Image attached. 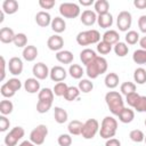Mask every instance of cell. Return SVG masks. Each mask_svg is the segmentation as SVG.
<instances>
[{"label": "cell", "mask_w": 146, "mask_h": 146, "mask_svg": "<svg viewBox=\"0 0 146 146\" xmlns=\"http://www.w3.org/2000/svg\"><path fill=\"white\" fill-rule=\"evenodd\" d=\"M24 89L29 94H36L40 91V82L35 78H29L24 82Z\"/></svg>", "instance_id": "2e32d148"}, {"label": "cell", "mask_w": 146, "mask_h": 146, "mask_svg": "<svg viewBox=\"0 0 146 146\" xmlns=\"http://www.w3.org/2000/svg\"><path fill=\"white\" fill-rule=\"evenodd\" d=\"M57 143H58L59 146H71V144H72V137L68 133H62L58 137Z\"/></svg>", "instance_id": "bcb514c9"}, {"label": "cell", "mask_w": 146, "mask_h": 146, "mask_svg": "<svg viewBox=\"0 0 146 146\" xmlns=\"http://www.w3.org/2000/svg\"><path fill=\"white\" fill-rule=\"evenodd\" d=\"M2 10L5 14L13 15L18 10V2L16 0H5L2 2Z\"/></svg>", "instance_id": "d6986e66"}, {"label": "cell", "mask_w": 146, "mask_h": 146, "mask_svg": "<svg viewBox=\"0 0 146 146\" xmlns=\"http://www.w3.org/2000/svg\"><path fill=\"white\" fill-rule=\"evenodd\" d=\"M1 146H6V145H1Z\"/></svg>", "instance_id": "03108f58"}, {"label": "cell", "mask_w": 146, "mask_h": 146, "mask_svg": "<svg viewBox=\"0 0 146 146\" xmlns=\"http://www.w3.org/2000/svg\"><path fill=\"white\" fill-rule=\"evenodd\" d=\"M94 7H95V13H97L98 15H103L108 13L110 3L107 0H97L94 3Z\"/></svg>", "instance_id": "f546056e"}, {"label": "cell", "mask_w": 146, "mask_h": 146, "mask_svg": "<svg viewBox=\"0 0 146 146\" xmlns=\"http://www.w3.org/2000/svg\"><path fill=\"white\" fill-rule=\"evenodd\" d=\"M6 83H7V84L9 86V88H10L11 90H14L15 92L18 91V90L22 88V82H21L19 79H17V78H11V79H9Z\"/></svg>", "instance_id": "7dc6e473"}, {"label": "cell", "mask_w": 146, "mask_h": 146, "mask_svg": "<svg viewBox=\"0 0 146 146\" xmlns=\"http://www.w3.org/2000/svg\"><path fill=\"white\" fill-rule=\"evenodd\" d=\"M39 6L42 9H51L55 6V0H39Z\"/></svg>", "instance_id": "816d5d0a"}, {"label": "cell", "mask_w": 146, "mask_h": 146, "mask_svg": "<svg viewBox=\"0 0 146 146\" xmlns=\"http://www.w3.org/2000/svg\"><path fill=\"white\" fill-rule=\"evenodd\" d=\"M133 80L137 84L146 83V70L143 67H138L133 72Z\"/></svg>", "instance_id": "1f68e13d"}, {"label": "cell", "mask_w": 146, "mask_h": 146, "mask_svg": "<svg viewBox=\"0 0 146 146\" xmlns=\"http://www.w3.org/2000/svg\"><path fill=\"white\" fill-rule=\"evenodd\" d=\"M138 27L143 33L146 34V15H141L138 18Z\"/></svg>", "instance_id": "f5cc1de1"}, {"label": "cell", "mask_w": 146, "mask_h": 146, "mask_svg": "<svg viewBox=\"0 0 146 146\" xmlns=\"http://www.w3.org/2000/svg\"><path fill=\"white\" fill-rule=\"evenodd\" d=\"M73 54L70 50H60L56 52V59L62 64H71L73 62Z\"/></svg>", "instance_id": "d4e9b609"}, {"label": "cell", "mask_w": 146, "mask_h": 146, "mask_svg": "<svg viewBox=\"0 0 146 146\" xmlns=\"http://www.w3.org/2000/svg\"><path fill=\"white\" fill-rule=\"evenodd\" d=\"M6 76V60L5 57L1 56V76H0V81H3Z\"/></svg>", "instance_id": "db71d44e"}, {"label": "cell", "mask_w": 146, "mask_h": 146, "mask_svg": "<svg viewBox=\"0 0 146 146\" xmlns=\"http://www.w3.org/2000/svg\"><path fill=\"white\" fill-rule=\"evenodd\" d=\"M38 98L41 102H46V103H51L54 100V91L50 88H42L39 94H38Z\"/></svg>", "instance_id": "83f0119b"}, {"label": "cell", "mask_w": 146, "mask_h": 146, "mask_svg": "<svg viewBox=\"0 0 146 146\" xmlns=\"http://www.w3.org/2000/svg\"><path fill=\"white\" fill-rule=\"evenodd\" d=\"M104 82H105V86H106L108 89H114V88H116L117 84H119V75H117L116 73H113V72L107 73L106 76H105Z\"/></svg>", "instance_id": "f1b7e54d"}, {"label": "cell", "mask_w": 146, "mask_h": 146, "mask_svg": "<svg viewBox=\"0 0 146 146\" xmlns=\"http://www.w3.org/2000/svg\"><path fill=\"white\" fill-rule=\"evenodd\" d=\"M132 60L139 65L146 64V50H144V49L135 50L133 55H132Z\"/></svg>", "instance_id": "836d02e7"}, {"label": "cell", "mask_w": 146, "mask_h": 146, "mask_svg": "<svg viewBox=\"0 0 146 146\" xmlns=\"http://www.w3.org/2000/svg\"><path fill=\"white\" fill-rule=\"evenodd\" d=\"M47 46H48V48H49L50 50L58 52V51L62 50V48H63V46H64V40H63V38H62L60 35L54 34V35L49 36V39H48V41H47Z\"/></svg>", "instance_id": "7c38bea8"}, {"label": "cell", "mask_w": 146, "mask_h": 146, "mask_svg": "<svg viewBox=\"0 0 146 146\" xmlns=\"http://www.w3.org/2000/svg\"><path fill=\"white\" fill-rule=\"evenodd\" d=\"M114 52H115V55L116 56H119V57H124L127 54H128V51H129V48H128V46L124 43V42H117L115 46H114Z\"/></svg>", "instance_id": "8d00e7d4"}, {"label": "cell", "mask_w": 146, "mask_h": 146, "mask_svg": "<svg viewBox=\"0 0 146 146\" xmlns=\"http://www.w3.org/2000/svg\"><path fill=\"white\" fill-rule=\"evenodd\" d=\"M79 3L82 6H90L95 2H94V0H79Z\"/></svg>", "instance_id": "6f0895ef"}, {"label": "cell", "mask_w": 146, "mask_h": 146, "mask_svg": "<svg viewBox=\"0 0 146 146\" xmlns=\"http://www.w3.org/2000/svg\"><path fill=\"white\" fill-rule=\"evenodd\" d=\"M49 76H50L51 81H55V82L58 83V82H62V81L65 80V78L67 76V73H66L64 67H62L59 65H56L50 70Z\"/></svg>", "instance_id": "8fae6325"}, {"label": "cell", "mask_w": 146, "mask_h": 146, "mask_svg": "<svg viewBox=\"0 0 146 146\" xmlns=\"http://www.w3.org/2000/svg\"><path fill=\"white\" fill-rule=\"evenodd\" d=\"M139 46L141 47V49L146 50V36H143L141 39H139Z\"/></svg>", "instance_id": "680465c9"}, {"label": "cell", "mask_w": 146, "mask_h": 146, "mask_svg": "<svg viewBox=\"0 0 146 146\" xmlns=\"http://www.w3.org/2000/svg\"><path fill=\"white\" fill-rule=\"evenodd\" d=\"M67 88H68V86H67L65 82H58V83L55 84V87H54V89H52L54 95H55V96H58V97L64 96L65 92H66V90H67Z\"/></svg>", "instance_id": "60d3db41"}, {"label": "cell", "mask_w": 146, "mask_h": 146, "mask_svg": "<svg viewBox=\"0 0 146 146\" xmlns=\"http://www.w3.org/2000/svg\"><path fill=\"white\" fill-rule=\"evenodd\" d=\"M117 116H119V120H120L122 123H130V122H132L133 119H135V112H133V110H131V108L124 107V108L120 112V114H119Z\"/></svg>", "instance_id": "44dd1931"}, {"label": "cell", "mask_w": 146, "mask_h": 146, "mask_svg": "<svg viewBox=\"0 0 146 146\" xmlns=\"http://www.w3.org/2000/svg\"><path fill=\"white\" fill-rule=\"evenodd\" d=\"M54 117H55V121L57 123L63 124V123H65L67 121L68 114H67V112L64 108H62L59 106H56L55 110H54Z\"/></svg>", "instance_id": "484cf974"}, {"label": "cell", "mask_w": 146, "mask_h": 146, "mask_svg": "<svg viewBox=\"0 0 146 146\" xmlns=\"http://www.w3.org/2000/svg\"><path fill=\"white\" fill-rule=\"evenodd\" d=\"M8 68L10 74L13 75H19L23 72V62L18 57H11L8 62Z\"/></svg>", "instance_id": "4fadbf2b"}, {"label": "cell", "mask_w": 146, "mask_h": 146, "mask_svg": "<svg viewBox=\"0 0 146 146\" xmlns=\"http://www.w3.org/2000/svg\"><path fill=\"white\" fill-rule=\"evenodd\" d=\"M117 130V121L113 116H105L100 123L99 135L104 139L113 138Z\"/></svg>", "instance_id": "3957f363"}, {"label": "cell", "mask_w": 146, "mask_h": 146, "mask_svg": "<svg viewBox=\"0 0 146 146\" xmlns=\"http://www.w3.org/2000/svg\"><path fill=\"white\" fill-rule=\"evenodd\" d=\"M99 130V123L96 119H88L84 123H83V128H82V137L84 139H92L96 133Z\"/></svg>", "instance_id": "52a82bcc"}, {"label": "cell", "mask_w": 146, "mask_h": 146, "mask_svg": "<svg viewBox=\"0 0 146 146\" xmlns=\"http://www.w3.org/2000/svg\"><path fill=\"white\" fill-rule=\"evenodd\" d=\"M97 23L102 29H107L111 27L113 24V16L112 14L107 13V14H103V15H98L97 17Z\"/></svg>", "instance_id": "7402d4cb"}, {"label": "cell", "mask_w": 146, "mask_h": 146, "mask_svg": "<svg viewBox=\"0 0 146 146\" xmlns=\"http://www.w3.org/2000/svg\"><path fill=\"white\" fill-rule=\"evenodd\" d=\"M133 6L138 9H145L146 8V0H133Z\"/></svg>", "instance_id": "9f6ffc18"}, {"label": "cell", "mask_w": 146, "mask_h": 146, "mask_svg": "<svg viewBox=\"0 0 146 146\" xmlns=\"http://www.w3.org/2000/svg\"><path fill=\"white\" fill-rule=\"evenodd\" d=\"M105 146H121V143L116 138H110V139L106 140Z\"/></svg>", "instance_id": "11a10c76"}, {"label": "cell", "mask_w": 146, "mask_h": 146, "mask_svg": "<svg viewBox=\"0 0 146 146\" xmlns=\"http://www.w3.org/2000/svg\"><path fill=\"white\" fill-rule=\"evenodd\" d=\"M25 131L22 127H15L13 128L5 137V145L6 146H16L17 143L24 137Z\"/></svg>", "instance_id": "ba28073f"}, {"label": "cell", "mask_w": 146, "mask_h": 146, "mask_svg": "<svg viewBox=\"0 0 146 146\" xmlns=\"http://www.w3.org/2000/svg\"><path fill=\"white\" fill-rule=\"evenodd\" d=\"M14 44L17 48H23V47L25 48L27 44V36L24 33H17L14 39Z\"/></svg>", "instance_id": "ab89813d"}, {"label": "cell", "mask_w": 146, "mask_h": 146, "mask_svg": "<svg viewBox=\"0 0 146 146\" xmlns=\"http://www.w3.org/2000/svg\"><path fill=\"white\" fill-rule=\"evenodd\" d=\"M129 137H130V139H131L132 141H135V143H141V141H144V139H145V133H144L141 130H139V129H133V130L130 131Z\"/></svg>", "instance_id": "f35d334b"}, {"label": "cell", "mask_w": 146, "mask_h": 146, "mask_svg": "<svg viewBox=\"0 0 146 146\" xmlns=\"http://www.w3.org/2000/svg\"><path fill=\"white\" fill-rule=\"evenodd\" d=\"M144 141H145V143H146V135H145V139H144Z\"/></svg>", "instance_id": "6125c7cd"}, {"label": "cell", "mask_w": 146, "mask_h": 146, "mask_svg": "<svg viewBox=\"0 0 146 146\" xmlns=\"http://www.w3.org/2000/svg\"><path fill=\"white\" fill-rule=\"evenodd\" d=\"M105 102L113 115H119L120 112L124 108L123 98L117 91H108L105 95Z\"/></svg>", "instance_id": "7a4b0ae2"}, {"label": "cell", "mask_w": 146, "mask_h": 146, "mask_svg": "<svg viewBox=\"0 0 146 146\" xmlns=\"http://www.w3.org/2000/svg\"><path fill=\"white\" fill-rule=\"evenodd\" d=\"M23 58L27 62H33L38 56V49L35 46H26L23 49Z\"/></svg>", "instance_id": "ffe728a7"}, {"label": "cell", "mask_w": 146, "mask_h": 146, "mask_svg": "<svg viewBox=\"0 0 146 146\" xmlns=\"http://www.w3.org/2000/svg\"><path fill=\"white\" fill-rule=\"evenodd\" d=\"M68 73H70V75L73 79H78V80L81 79L82 75L84 74L83 68L79 64H71L70 65V68H68Z\"/></svg>", "instance_id": "d6a6232c"}, {"label": "cell", "mask_w": 146, "mask_h": 146, "mask_svg": "<svg viewBox=\"0 0 146 146\" xmlns=\"http://www.w3.org/2000/svg\"><path fill=\"white\" fill-rule=\"evenodd\" d=\"M78 88L80 89L81 92L88 94V92H90L94 89V83L90 80H88V79H82V80H80Z\"/></svg>", "instance_id": "d590c367"}, {"label": "cell", "mask_w": 146, "mask_h": 146, "mask_svg": "<svg viewBox=\"0 0 146 146\" xmlns=\"http://www.w3.org/2000/svg\"><path fill=\"white\" fill-rule=\"evenodd\" d=\"M106 71H107V60L102 56L95 57L86 66V73L90 79H97L100 74L105 73Z\"/></svg>", "instance_id": "6da1fadb"}, {"label": "cell", "mask_w": 146, "mask_h": 146, "mask_svg": "<svg viewBox=\"0 0 146 146\" xmlns=\"http://www.w3.org/2000/svg\"><path fill=\"white\" fill-rule=\"evenodd\" d=\"M124 39L128 44H136L139 41V34L136 31H128Z\"/></svg>", "instance_id": "b9f144b4"}, {"label": "cell", "mask_w": 146, "mask_h": 146, "mask_svg": "<svg viewBox=\"0 0 146 146\" xmlns=\"http://www.w3.org/2000/svg\"><path fill=\"white\" fill-rule=\"evenodd\" d=\"M51 21H52V19H51V16H50V14L47 13V11L41 10V11L36 13V15H35V22H36V24H38L39 26H41V27H47L48 25L51 24Z\"/></svg>", "instance_id": "9a60e30c"}, {"label": "cell", "mask_w": 146, "mask_h": 146, "mask_svg": "<svg viewBox=\"0 0 146 146\" xmlns=\"http://www.w3.org/2000/svg\"><path fill=\"white\" fill-rule=\"evenodd\" d=\"M18 146H35L31 140H24V141H22Z\"/></svg>", "instance_id": "91938a15"}, {"label": "cell", "mask_w": 146, "mask_h": 146, "mask_svg": "<svg viewBox=\"0 0 146 146\" xmlns=\"http://www.w3.org/2000/svg\"><path fill=\"white\" fill-rule=\"evenodd\" d=\"M144 112H146V106H145V110H144Z\"/></svg>", "instance_id": "e7e4bbea"}, {"label": "cell", "mask_w": 146, "mask_h": 146, "mask_svg": "<svg viewBox=\"0 0 146 146\" xmlns=\"http://www.w3.org/2000/svg\"><path fill=\"white\" fill-rule=\"evenodd\" d=\"M95 57H97L95 50L89 49V48H86V49H83V50L80 52V60H81L82 64L86 65V66H87Z\"/></svg>", "instance_id": "cb8c5ba5"}, {"label": "cell", "mask_w": 146, "mask_h": 146, "mask_svg": "<svg viewBox=\"0 0 146 146\" xmlns=\"http://www.w3.org/2000/svg\"><path fill=\"white\" fill-rule=\"evenodd\" d=\"M144 123H145V127H146V119H145V122Z\"/></svg>", "instance_id": "be15d7a7"}, {"label": "cell", "mask_w": 146, "mask_h": 146, "mask_svg": "<svg viewBox=\"0 0 146 146\" xmlns=\"http://www.w3.org/2000/svg\"><path fill=\"white\" fill-rule=\"evenodd\" d=\"M3 17H5V13H3V10L1 9V10H0V23L3 22V19H5Z\"/></svg>", "instance_id": "94428289"}, {"label": "cell", "mask_w": 146, "mask_h": 146, "mask_svg": "<svg viewBox=\"0 0 146 146\" xmlns=\"http://www.w3.org/2000/svg\"><path fill=\"white\" fill-rule=\"evenodd\" d=\"M82 128H83V123L79 120H72L67 125V130H68L70 135H74V136L81 135Z\"/></svg>", "instance_id": "4316f807"}, {"label": "cell", "mask_w": 146, "mask_h": 146, "mask_svg": "<svg viewBox=\"0 0 146 146\" xmlns=\"http://www.w3.org/2000/svg\"><path fill=\"white\" fill-rule=\"evenodd\" d=\"M103 41L107 42L111 46H115L117 42H120V35L115 30H108L103 34Z\"/></svg>", "instance_id": "ac0fdd59"}, {"label": "cell", "mask_w": 146, "mask_h": 146, "mask_svg": "<svg viewBox=\"0 0 146 146\" xmlns=\"http://www.w3.org/2000/svg\"><path fill=\"white\" fill-rule=\"evenodd\" d=\"M80 21L86 26H91L97 22V15H96V13L94 10L86 9V10L82 11V14L80 16Z\"/></svg>", "instance_id": "5bb4252c"}, {"label": "cell", "mask_w": 146, "mask_h": 146, "mask_svg": "<svg viewBox=\"0 0 146 146\" xmlns=\"http://www.w3.org/2000/svg\"><path fill=\"white\" fill-rule=\"evenodd\" d=\"M140 98V95H138L137 92H132V94H129L125 96V102L128 103V105L132 108H135V106L137 105L138 100Z\"/></svg>", "instance_id": "ee69618b"}, {"label": "cell", "mask_w": 146, "mask_h": 146, "mask_svg": "<svg viewBox=\"0 0 146 146\" xmlns=\"http://www.w3.org/2000/svg\"><path fill=\"white\" fill-rule=\"evenodd\" d=\"M32 73H33V75L35 76V79H38V80H44L46 78L49 76L50 71H49L48 66H47L44 63L39 62V63H36V64L33 65V67H32Z\"/></svg>", "instance_id": "30bf717a"}, {"label": "cell", "mask_w": 146, "mask_h": 146, "mask_svg": "<svg viewBox=\"0 0 146 146\" xmlns=\"http://www.w3.org/2000/svg\"><path fill=\"white\" fill-rule=\"evenodd\" d=\"M131 23H132V16H131V14L129 11L122 10V11L119 13L117 18H116V25H117L120 31L127 32L130 29Z\"/></svg>", "instance_id": "9c48e42d"}, {"label": "cell", "mask_w": 146, "mask_h": 146, "mask_svg": "<svg viewBox=\"0 0 146 146\" xmlns=\"http://www.w3.org/2000/svg\"><path fill=\"white\" fill-rule=\"evenodd\" d=\"M50 26H51V30H52L55 33H62V32H64L65 29H66V23H65V21H64L62 17L58 16V17L52 18Z\"/></svg>", "instance_id": "603a6c76"}, {"label": "cell", "mask_w": 146, "mask_h": 146, "mask_svg": "<svg viewBox=\"0 0 146 146\" xmlns=\"http://www.w3.org/2000/svg\"><path fill=\"white\" fill-rule=\"evenodd\" d=\"M80 92L81 91H80V89L78 87H74V86L68 87L67 90H66V92H65V95H64V98L66 100H68V102H73V100H75V99L79 98Z\"/></svg>", "instance_id": "4dcf8cb0"}, {"label": "cell", "mask_w": 146, "mask_h": 146, "mask_svg": "<svg viewBox=\"0 0 146 146\" xmlns=\"http://www.w3.org/2000/svg\"><path fill=\"white\" fill-rule=\"evenodd\" d=\"M10 125V121L9 119H7L6 115H0V131L1 132H5L8 130Z\"/></svg>", "instance_id": "681fc988"}, {"label": "cell", "mask_w": 146, "mask_h": 146, "mask_svg": "<svg viewBox=\"0 0 146 146\" xmlns=\"http://www.w3.org/2000/svg\"><path fill=\"white\" fill-rule=\"evenodd\" d=\"M48 135V127L46 124L36 125L30 133V140L34 145H42Z\"/></svg>", "instance_id": "5b68a950"}, {"label": "cell", "mask_w": 146, "mask_h": 146, "mask_svg": "<svg viewBox=\"0 0 146 146\" xmlns=\"http://www.w3.org/2000/svg\"><path fill=\"white\" fill-rule=\"evenodd\" d=\"M0 92H1V95H2L5 98H10V97H13V96L16 94L14 90H11V89L9 88V86H8L7 83H3V84L1 86Z\"/></svg>", "instance_id": "c3c4849f"}, {"label": "cell", "mask_w": 146, "mask_h": 146, "mask_svg": "<svg viewBox=\"0 0 146 146\" xmlns=\"http://www.w3.org/2000/svg\"><path fill=\"white\" fill-rule=\"evenodd\" d=\"M51 105H52L51 103H46V102L38 100V103H36V112L40 113V114L47 113L51 108Z\"/></svg>", "instance_id": "f6af8a7d"}, {"label": "cell", "mask_w": 146, "mask_h": 146, "mask_svg": "<svg viewBox=\"0 0 146 146\" xmlns=\"http://www.w3.org/2000/svg\"><path fill=\"white\" fill-rule=\"evenodd\" d=\"M100 41V33L97 30H88L78 33L76 35V42L80 46H88L98 43Z\"/></svg>", "instance_id": "277c9868"}, {"label": "cell", "mask_w": 146, "mask_h": 146, "mask_svg": "<svg viewBox=\"0 0 146 146\" xmlns=\"http://www.w3.org/2000/svg\"><path fill=\"white\" fill-rule=\"evenodd\" d=\"M15 33L13 31V29L10 27H2L0 30V41L2 43H10V42H14V39H15Z\"/></svg>", "instance_id": "e0dca14e"}, {"label": "cell", "mask_w": 146, "mask_h": 146, "mask_svg": "<svg viewBox=\"0 0 146 146\" xmlns=\"http://www.w3.org/2000/svg\"><path fill=\"white\" fill-rule=\"evenodd\" d=\"M59 14L65 18H76L80 15V7L74 2H63L59 6Z\"/></svg>", "instance_id": "8992f818"}, {"label": "cell", "mask_w": 146, "mask_h": 146, "mask_svg": "<svg viewBox=\"0 0 146 146\" xmlns=\"http://www.w3.org/2000/svg\"><path fill=\"white\" fill-rule=\"evenodd\" d=\"M145 106H146V96H140V98H139L137 105L135 106V110H136L137 112L141 113V112H144Z\"/></svg>", "instance_id": "f907efd6"}, {"label": "cell", "mask_w": 146, "mask_h": 146, "mask_svg": "<svg viewBox=\"0 0 146 146\" xmlns=\"http://www.w3.org/2000/svg\"><path fill=\"white\" fill-rule=\"evenodd\" d=\"M121 92L127 96L129 94H132V92H136V84L133 82H130V81H127V82H123L121 84V88H120Z\"/></svg>", "instance_id": "74e56055"}, {"label": "cell", "mask_w": 146, "mask_h": 146, "mask_svg": "<svg viewBox=\"0 0 146 146\" xmlns=\"http://www.w3.org/2000/svg\"><path fill=\"white\" fill-rule=\"evenodd\" d=\"M111 50H112V46L108 44L107 42H105V41L102 40V41H99L97 43V51L100 55H107V54L111 52Z\"/></svg>", "instance_id": "7bdbcfd3"}, {"label": "cell", "mask_w": 146, "mask_h": 146, "mask_svg": "<svg viewBox=\"0 0 146 146\" xmlns=\"http://www.w3.org/2000/svg\"><path fill=\"white\" fill-rule=\"evenodd\" d=\"M14 110V104L10 100L3 99L0 102V113L1 115H9Z\"/></svg>", "instance_id": "e575fe53"}]
</instances>
